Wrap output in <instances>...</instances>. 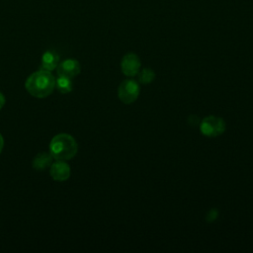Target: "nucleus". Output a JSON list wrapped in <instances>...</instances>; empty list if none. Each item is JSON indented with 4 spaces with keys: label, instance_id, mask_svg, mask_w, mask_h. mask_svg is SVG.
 I'll use <instances>...</instances> for the list:
<instances>
[{
    "label": "nucleus",
    "instance_id": "f257e3e1",
    "mask_svg": "<svg viewBox=\"0 0 253 253\" xmlns=\"http://www.w3.org/2000/svg\"><path fill=\"white\" fill-rule=\"evenodd\" d=\"M25 88L30 95L36 98L49 96L55 88V78L50 71L40 69L32 73L25 82Z\"/></svg>",
    "mask_w": 253,
    "mask_h": 253
},
{
    "label": "nucleus",
    "instance_id": "f03ea898",
    "mask_svg": "<svg viewBox=\"0 0 253 253\" xmlns=\"http://www.w3.org/2000/svg\"><path fill=\"white\" fill-rule=\"evenodd\" d=\"M78 150L74 137L68 133H58L52 137L49 143V153L54 160H69Z\"/></svg>",
    "mask_w": 253,
    "mask_h": 253
},
{
    "label": "nucleus",
    "instance_id": "7ed1b4c3",
    "mask_svg": "<svg viewBox=\"0 0 253 253\" xmlns=\"http://www.w3.org/2000/svg\"><path fill=\"white\" fill-rule=\"evenodd\" d=\"M138 94L139 86L137 82L132 79H127L122 82L118 90L119 98L125 104H130L134 102L137 99Z\"/></svg>",
    "mask_w": 253,
    "mask_h": 253
},
{
    "label": "nucleus",
    "instance_id": "20e7f679",
    "mask_svg": "<svg viewBox=\"0 0 253 253\" xmlns=\"http://www.w3.org/2000/svg\"><path fill=\"white\" fill-rule=\"evenodd\" d=\"M225 129V124L222 119L216 117H207L202 121L201 131L207 136H216Z\"/></svg>",
    "mask_w": 253,
    "mask_h": 253
},
{
    "label": "nucleus",
    "instance_id": "39448f33",
    "mask_svg": "<svg viewBox=\"0 0 253 253\" xmlns=\"http://www.w3.org/2000/svg\"><path fill=\"white\" fill-rule=\"evenodd\" d=\"M122 71L126 76H134L138 74L139 67H140V60L138 56L132 52L126 53L121 63Z\"/></svg>",
    "mask_w": 253,
    "mask_h": 253
},
{
    "label": "nucleus",
    "instance_id": "423d86ee",
    "mask_svg": "<svg viewBox=\"0 0 253 253\" xmlns=\"http://www.w3.org/2000/svg\"><path fill=\"white\" fill-rule=\"evenodd\" d=\"M70 167L64 160H55L49 167V174L55 181H66L70 177Z\"/></svg>",
    "mask_w": 253,
    "mask_h": 253
},
{
    "label": "nucleus",
    "instance_id": "0eeeda50",
    "mask_svg": "<svg viewBox=\"0 0 253 253\" xmlns=\"http://www.w3.org/2000/svg\"><path fill=\"white\" fill-rule=\"evenodd\" d=\"M57 74L66 76L69 78H73L77 76L80 73L81 66L78 60L73 59V58H67L64 59L63 61L59 62L57 65Z\"/></svg>",
    "mask_w": 253,
    "mask_h": 253
},
{
    "label": "nucleus",
    "instance_id": "6e6552de",
    "mask_svg": "<svg viewBox=\"0 0 253 253\" xmlns=\"http://www.w3.org/2000/svg\"><path fill=\"white\" fill-rule=\"evenodd\" d=\"M59 64V55L53 50H46L42 56V68L47 71L54 70Z\"/></svg>",
    "mask_w": 253,
    "mask_h": 253
},
{
    "label": "nucleus",
    "instance_id": "1a4fd4ad",
    "mask_svg": "<svg viewBox=\"0 0 253 253\" xmlns=\"http://www.w3.org/2000/svg\"><path fill=\"white\" fill-rule=\"evenodd\" d=\"M52 160H53V157L51 156V154L48 152H40L38 153L33 162H32V165H33V168L38 170V171H42L48 167H50L51 163H52Z\"/></svg>",
    "mask_w": 253,
    "mask_h": 253
},
{
    "label": "nucleus",
    "instance_id": "9d476101",
    "mask_svg": "<svg viewBox=\"0 0 253 253\" xmlns=\"http://www.w3.org/2000/svg\"><path fill=\"white\" fill-rule=\"evenodd\" d=\"M55 88L62 94H66L72 91V80L69 77L58 75L55 79Z\"/></svg>",
    "mask_w": 253,
    "mask_h": 253
},
{
    "label": "nucleus",
    "instance_id": "9b49d317",
    "mask_svg": "<svg viewBox=\"0 0 253 253\" xmlns=\"http://www.w3.org/2000/svg\"><path fill=\"white\" fill-rule=\"evenodd\" d=\"M154 72L149 68H144L142 71L138 72V80L143 84L150 83L154 79Z\"/></svg>",
    "mask_w": 253,
    "mask_h": 253
},
{
    "label": "nucleus",
    "instance_id": "f8f14e48",
    "mask_svg": "<svg viewBox=\"0 0 253 253\" xmlns=\"http://www.w3.org/2000/svg\"><path fill=\"white\" fill-rule=\"evenodd\" d=\"M5 102H6V99H5V96L3 95L2 92H0V110L4 107L5 105Z\"/></svg>",
    "mask_w": 253,
    "mask_h": 253
},
{
    "label": "nucleus",
    "instance_id": "ddd939ff",
    "mask_svg": "<svg viewBox=\"0 0 253 253\" xmlns=\"http://www.w3.org/2000/svg\"><path fill=\"white\" fill-rule=\"evenodd\" d=\"M3 146H4V139H3L2 134L0 133V153H1L2 149H3Z\"/></svg>",
    "mask_w": 253,
    "mask_h": 253
}]
</instances>
